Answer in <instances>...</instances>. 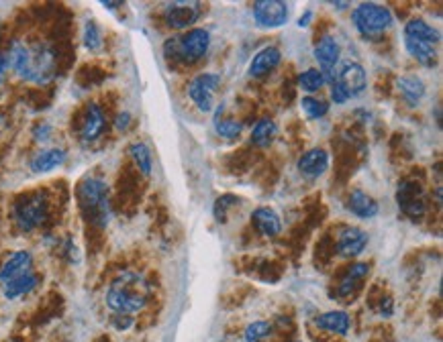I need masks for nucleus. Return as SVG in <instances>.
Instances as JSON below:
<instances>
[{"instance_id":"20e7f679","label":"nucleus","mask_w":443,"mask_h":342,"mask_svg":"<svg viewBox=\"0 0 443 342\" xmlns=\"http://www.w3.org/2000/svg\"><path fill=\"white\" fill-rule=\"evenodd\" d=\"M331 88V100L335 105H345L355 96H360L368 86L366 70L355 61H343L335 68V72L327 78Z\"/></svg>"},{"instance_id":"423d86ee","label":"nucleus","mask_w":443,"mask_h":342,"mask_svg":"<svg viewBox=\"0 0 443 342\" xmlns=\"http://www.w3.org/2000/svg\"><path fill=\"white\" fill-rule=\"evenodd\" d=\"M352 21L360 35L366 39H378L386 31L392 27L395 16L388 6L376 2H362L358 9H353Z\"/></svg>"},{"instance_id":"412c9836","label":"nucleus","mask_w":443,"mask_h":342,"mask_svg":"<svg viewBox=\"0 0 443 342\" xmlns=\"http://www.w3.org/2000/svg\"><path fill=\"white\" fill-rule=\"evenodd\" d=\"M398 92L409 106H417L425 96V82L419 75H402L397 82Z\"/></svg>"},{"instance_id":"7c9ffc66","label":"nucleus","mask_w":443,"mask_h":342,"mask_svg":"<svg viewBox=\"0 0 443 342\" xmlns=\"http://www.w3.org/2000/svg\"><path fill=\"white\" fill-rule=\"evenodd\" d=\"M301 108H303V112H305L306 117L313 120L323 119L329 112V105L325 100H321V98H315V96L301 98Z\"/></svg>"},{"instance_id":"0eeeda50","label":"nucleus","mask_w":443,"mask_h":342,"mask_svg":"<svg viewBox=\"0 0 443 342\" xmlns=\"http://www.w3.org/2000/svg\"><path fill=\"white\" fill-rule=\"evenodd\" d=\"M13 218L19 230L31 233L39 228L47 218V196L43 192L27 193L19 198L13 206Z\"/></svg>"},{"instance_id":"f03ea898","label":"nucleus","mask_w":443,"mask_h":342,"mask_svg":"<svg viewBox=\"0 0 443 342\" xmlns=\"http://www.w3.org/2000/svg\"><path fill=\"white\" fill-rule=\"evenodd\" d=\"M152 296L150 282L137 271L119 273L107 289V306L113 314H137L143 310Z\"/></svg>"},{"instance_id":"a19ab883","label":"nucleus","mask_w":443,"mask_h":342,"mask_svg":"<svg viewBox=\"0 0 443 342\" xmlns=\"http://www.w3.org/2000/svg\"><path fill=\"white\" fill-rule=\"evenodd\" d=\"M100 4H103V6H108V9H110V11H113V9H115V6H121L123 2H107V0H103V2H100Z\"/></svg>"},{"instance_id":"f3484780","label":"nucleus","mask_w":443,"mask_h":342,"mask_svg":"<svg viewBox=\"0 0 443 342\" xmlns=\"http://www.w3.org/2000/svg\"><path fill=\"white\" fill-rule=\"evenodd\" d=\"M282 60V53H280V49L278 47H272V45H268V47H264L260 49L256 55H254V60L249 63V75L251 78H264L266 74H270L272 70L278 68V63Z\"/></svg>"},{"instance_id":"4c0bfd02","label":"nucleus","mask_w":443,"mask_h":342,"mask_svg":"<svg viewBox=\"0 0 443 342\" xmlns=\"http://www.w3.org/2000/svg\"><path fill=\"white\" fill-rule=\"evenodd\" d=\"M49 133H51V127H49V124H39V127L35 129V139H37V141H47Z\"/></svg>"},{"instance_id":"ea45409f","label":"nucleus","mask_w":443,"mask_h":342,"mask_svg":"<svg viewBox=\"0 0 443 342\" xmlns=\"http://www.w3.org/2000/svg\"><path fill=\"white\" fill-rule=\"evenodd\" d=\"M311 18H313V13H311V11H306L305 15L298 18V27H301V29H305V27H308Z\"/></svg>"},{"instance_id":"f257e3e1","label":"nucleus","mask_w":443,"mask_h":342,"mask_svg":"<svg viewBox=\"0 0 443 342\" xmlns=\"http://www.w3.org/2000/svg\"><path fill=\"white\" fill-rule=\"evenodd\" d=\"M6 58H9V65L27 82L47 84L56 78L58 72L56 49L47 43L25 45L16 41Z\"/></svg>"},{"instance_id":"c9c22d12","label":"nucleus","mask_w":443,"mask_h":342,"mask_svg":"<svg viewBox=\"0 0 443 342\" xmlns=\"http://www.w3.org/2000/svg\"><path fill=\"white\" fill-rule=\"evenodd\" d=\"M129 124H131V114H129L127 110L119 112L117 119H115V129H117V131H127Z\"/></svg>"},{"instance_id":"9b49d317","label":"nucleus","mask_w":443,"mask_h":342,"mask_svg":"<svg viewBox=\"0 0 443 342\" xmlns=\"http://www.w3.org/2000/svg\"><path fill=\"white\" fill-rule=\"evenodd\" d=\"M200 16L199 2H170L164 9V18L172 29H188Z\"/></svg>"},{"instance_id":"a878e982","label":"nucleus","mask_w":443,"mask_h":342,"mask_svg":"<svg viewBox=\"0 0 443 342\" xmlns=\"http://www.w3.org/2000/svg\"><path fill=\"white\" fill-rule=\"evenodd\" d=\"M368 271H370L368 263H353L352 267L345 271L343 279H341L339 285H337L335 292L337 298H348V296H352V292L355 289V283L362 282V279L368 275Z\"/></svg>"},{"instance_id":"58836bf2","label":"nucleus","mask_w":443,"mask_h":342,"mask_svg":"<svg viewBox=\"0 0 443 342\" xmlns=\"http://www.w3.org/2000/svg\"><path fill=\"white\" fill-rule=\"evenodd\" d=\"M9 68H11V65H9V58L0 53V86H2V82H4V78H6V70H9Z\"/></svg>"},{"instance_id":"f8f14e48","label":"nucleus","mask_w":443,"mask_h":342,"mask_svg":"<svg viewBox=\"0 0 443 342\" xmlns=\"http://www.w3.org/2000/svg\"><path fill=\"white\" fill-rule=\"evenodd\" d=\"M315 60L319 63V72L325 75V84H327V78L335 72L339 58H341V47L337 43L335 37L331 35H325L319 43L315 45Z\"/></svg>"},{"instance_id":"f704fd0d","label":"nucleus","mask_w":443,"mask_h":342,"mask_svg":"<svg viewBox=\"0 0 443 342\" xmlns=\"http://www.w3.org/2000/svg\"><path fill=\"white\" fill-rule=\"evenodd\" d=\"M110 324L117 330H127V328L133 326V316H129V314H113Z\"/></svg>"},{"instance_id":"4468645a","label":"nucleus","mask_w":443,"mask_h":342,"mask_svg":"<svg viewBox=\"0 0 443 342\" xmlns=\"http://www.w3.org/2000/svg\"><path fill=\"white\" fill-rule=\"evenodd\" d=\"M298 171L305 176L306 179H317L321 178L323 173L327 171V167H329V153L325 149H319V147H315V149H308L298 159Z\"/></svg>"},{"instance_id":"39448f33","label":"nucleus","mask_w":443,"mask_h":342,"mask_svg":"<svg viewBox=\"0 0 443 342\" xmlns=\"http://www.w3.org/2000/svg\"><path fill=\"white\" fill-rule=\"evenodd\" d=\"M211 45V33L207 29H190L182 37H172L164 43V53L168 60H180L184 63H197L207 55Z\"/></svg>"},{"instance_id":"2f4dec72","label":"nucleus","mask_w":443,"mask_h":342,"mask_svg":"<svg viewBox=\"0 0 443 342\" xmlns=\"http://www.w3.org/2000/svg\"><path fill=\"white\" fill-rule=\"evenodd\" d=\"M270 334H272V324L258 320V322H254V324L245 328L244 338L245 342H264L266 338H270Z\"/></svg>"},{"instance_id":"dca6fc26","label":"nucleus","mask_w":443,"mask_h":342,"mask_svg":"<svg viewBox=\"0 0 443 342\" xmlns=\"http://www.w3.org/2000/svg\"><path fill=\"white\" fill-rule=\"evenodd\" d=\"M31 267H33V257H31L29 251H15L0 267V282H2V285L13 282L16 277L29 273Z\"/></svg>"},{"instance_id":"ddd939ff","label":"nucleus","mask_w":443,"mask_h":342,"mask_svg":"<svg viewBox=\"0 0 443 342\" xmlns=\"http://www.w3.org/2000/svg\"><path fill=\"white\" fill-rule=\"evenodd\" d=\"M368 247V233L358 226H343L337 235V253L341 257H358Z\"/></svg>"},{"instance_id":"b1692460","label":"nucleus","mask_w":443,"mask_h":342,"mask_svg":"<svg viewBox=\"0 0 443 342\" xmlns=\"http://www.w3.org/2000/svg\"><path fill=\"white\" fill-rule=\"evenodd\" d=\"M317 328L327 330V332H333L339 336H345L350 332V316L341 310H331V312L321 314L317 320H315Z\"/></svg>"},{"instance_id":"4be33fe9","label":"nucleus","mask_w":443,"mask_h":342,"mask_svg":"<svg viewBox=\"0 0 443 342\" xmlns=\"http://www.w3.org/2000/svg\"><path fill=\"white\" fill-rule=\"evenodd\" d=\"M405 35L413 37V39H419V41H425L429 45H435V47L442 41V33L435 27H431L429 23H425L423 18H411L405 25Z\"/></svg>"},{"instance_id":"7ed1b4c3","label":"nucleus","mask_w":443,"mask_h":342,"mask_svg":"<svg viewBox=\"0 0 443 342\" xmlns=\"http://www.w3.org/2000/svg\"><path fill=\"white\" fill-rule=\"evenodd\" d=\"M78 204L84 218L94 226H107L110 220L108 186L100 178H84L78 183Z\"/></svg>"},{"instance_id":"aec40b11","label":"nucleus","mask_w":443,"mask_h":342,"mask_svg":"<svg viewBox=\"0 0 443 342\" xmlns=\"http://www.w3.org/2000/svg\"><path fill=\"white\" fill-rule=\"evenodd\" d=\"M66 157H68L66 151L58 149V147L39 151V153L31 159L29 164L31 171H33V173H47V171H53V169H58L60 165H63Z\"/></svg>"},{"instance_id":"2eb2a0df","label":"nucleus","mask_w":443,"mask_h":342,"mask_svg":"<svg viewBox=\"0 0 443 342\" xmlns=\"http://www.w3.org/2000/svg\"><path fill=\"white\" fill-rule=\"evenodd\" d=\"M107 129V117H105V110L98 105H90L86 110V117L82 122V129H80V137L84 143H94L100 134L105 133Z\"/></svg>"},{"instance_id":"a211bd4d","label":"nucleus","mask_w":443,"mask_h":342,"mask_svg":"<svg viewBox=\"0 0 443 342\" xmlns=\"http://www.w3.org/2000/svg\"><path fill=\"white\" fill-rule=\"evenodd\" d=\"M348 210L358 218H374L378 214V202L362 190H353L348 198Z\"/></svg>"},{"instance_id":"1a4fd4ad","label":"nucleus","mask_w":443,"mask_h":342,"mask_svg":"<svg viewBox=\"0 0 443 342\" xmlns=\"http://www.w3.org/2000/svg\"><path fill=\"white\" fill-rule=\"evenodd\" d=\"M219 86H221V75L219 74H200L190 82L188 96L202 112H211L214 106V94H217Z\"/></svg>"},{"instance_id":"c756f323","label":"nucleus","mask_w":443,"mask_h":342,"mask_svg":"<svg viewBox=\"0 0 443 342\" xmlns=\"http://www.w3.org/2000/svg\"><path fill=\"white\" fill-rule=\"evenodd\" d=\"M239 202H241V198L235 196V193H223V196H219V198L214 200L213 206V214L214 218H217V223H225V220H227V212H229L233 206H237Z\"/></svg>"},{"instance_id":"c85d7f7f","label":"nucleus","mask_w":443,"mask_h":342,"mask_svg":"<svg viewBox=\"0 0 443 342\" xmlns=\"http://www.w3.org/2000/svg\"><path fill=\"white\" fill-rule=\"evenodd\" d=\"M298 86H301V90L308 92V94H315V92H319L325 86V75L317 68L305 70L303 74L298 75Z\"/></svg>"},{"instance_id":"473e14b6","label":"nucleus","mask_w":443,"mask_h":342,"mask_svg":"<svg viewBox=\"0 0 443 342\" xmlns=\"http://www.w3.org/2000/svg\"><path fill=\"white\" fill-rule=\"evenodd\" d=\"M214 131L217 134H221V137H225V139H235V137H239L241 131H244V124L241 122H237V120H223L219 117V112L214 114Z\"/></svg>"},{"instance_id":"5701e85b","label":"nucleus","mask_w":443,"mask_h":342,"mask_svg":"<svg viewBox=\"0 0 443 342\" xmlns=\"http://www.w3.org/2000/svg\"><path fill=\"white\" fill-rule=\"evenodd\" d=\"M405 49L411 53V58L419 61L421 65L425 68H433L437 63V51H435V45H429L425 41H419L413 37H407L405 35Z\"/></svg>"},{"instance_id":"6e6552de","label":"nucleus","mask_w":443,"mask_h":342,"mask_svg":"<svg viewBox=\"0 0 443 342\" xmlns=\"http://www.w3.org/2000/svg\"><path fill=\"white\" fill-rule=\"evenodd\" d=\"M288 4L282 0H258L254 4V21L261 29H278L288 21Z\"/></svg>"},{"instance_id":"cd10ccee","label":"nucleus","mask_w":443,"mask_h":342,"mask_svg":"<svg viewBox=\"0 0 443 342\" xmlns=\"http://www.w3.org/2000/svg\"><path fill=\"white\" fill-rule=\"evenodd\" d=\"M129 153H131L133 161L137 164L139 171H141L145 178H147V176H152L153 159H152V151H150V147H147L145 143H133V145L129 147Z\"/></svg>"},{"instance_id":"e433bc0d","label":"nucleus","mask_w":443,"mask_h":342,"mask_svg":"<svg viewBox=\"0 0 443 342\" xmlns=\"http://www.w3.org/2000/svg\"><path fill=\"white\" fill-rule=\"evenodd\" d=\"M378 312L382 314L384 318H390V316H392V312H395L392 299H390V298H382V301H380V308H378Z\"/></svg>"},{"instance_id":"393cba45","label":"nucleus","mask_w":443,"mask_h":342,"mask_svg":"<svg viewBox=\"0 0 443 342\" xmlns=\"http://www.w3.org/2000/svg\"><path fill=\"white\" fill-rule=\"evenodd\" d=\"M37 283H39V275H35L33 271H29V273L16 277L13 282L4 283L2 294H4L6 299H19L23 298V296H27L29 292H33L37 287Z\"/></svg>"},{"instance_id":"bb28decb","label":"nucleus","mask_w":443,"mask_h":342,"mask_svg":"<svg viewBox=\"0 0 443 342\" xmlns=\"http://www.w3.org/2000/svg\"><path fill=\"white\" fill-rule=\"evenodd\" d=\"M276 122L270 119H261L260 122H256L254 131H251V145L256 147H268L276 137Z\"/></svg>"},{"instance_id":"72a5a7b5","label":"nucleus","mask_w":443,"mask_h":342,"mask_svg":"<svg viewBox=\"0 0 443 342\" xmlns=\"http://www.w3.org/2000/svg\"><path fill=\"white\" fill-rule=\"evenodd\" d=\"M82 41H84V47L88 51H100L103 47V33L98 29V25L94 21H88L84 25V35H82Z\"/></svg>"},{"instance_id":"9d476101","label":"nucleus","mask_w":443,"mask_h":342,"mask_svg":"<svg viewBox=\"0 0 443 342\" xmlns=\"http://www.w3.org/2000/svg\"><path fill=\"white\" fill-rule=\"evenodd\" d=\"M397 202L400 212L411 220H419L425 214L423 188L417 181H402L397 190Z\"/></svg>"},{"instance_id":"79ce46f5","label":"nucleus","mask_w":443,"mask_h":342,"mask_svg":"<svg viewBox=\"0 0 443 342\" xmlns=\"http://www.w3.org/2000/svg\"><path fill=\"white\" fill-rule=\"evenodd\" d=\"M331 4H333V6H337L339 11H343V9H348V6H350L348 2H331Z\"/></svg>"},{"instance_id":"6ab92c4d","label":"nucleus","mask_w":443,"mask_h":342,"mask_svg":"<svg viewBox=\"0 0 443 342\" xmlns=\"http://www.w3.org/2000/svg\"><path fill=\"white\" fill-rule=\"evenodd\" d=\"M251 223L264 237H278L282 233V220L272 208H256L251 214Z\"/></svg>"}]
</instances>
